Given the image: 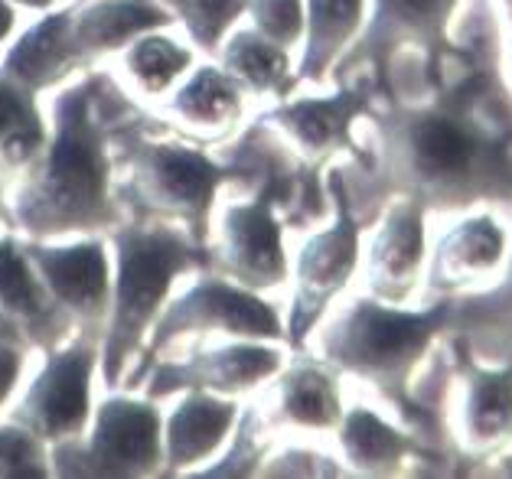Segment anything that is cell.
<instances>
[{
  "label": "cell",
  "mask_w": 512,
  "mask_h": 479,
  "mask_svg": "<svg viewBox=\"0 0 512 479\" xmlns=\"http://www.w3.org/2000/svg\"><path fill=\"white\" fill-rule=\"evenodd\" d=\"M128 111V92L105 72L56 88L46 147L0 199L4 229L23 242H59L108 235L128 219L115 196V128Z\"/></svg>",
  "instance_id": "obj_1"
},
{
  "label": "cell",
  "mask_w": 512,
  "mask_h": 479,
  "mask_svg": "<svg viewBox=\"0 0 512 479\" xmlns=\"http://www.w3.org/2000/svg\"><path fill=\"white\" fill-rule=\"evenodd\" d=\"M111 245V307L98 343V372L108 388L131 382L134 362L164 313L183 274L209 268V245L177 225L124 219L108 232Z\"/></svg>",
  "instance_id": "obj_2"
},
{
  "label": "cell",
  "mask_w": 512,
  "mask_h": 479,
  "mask_svg": "<svg viewBox=\"0 0 512 479\" xmlns=\"http://www.w3.org/2000/svg\"><path fill=\"white\" fill-rule=\"evenodd\" d=\"M226 183H232L226 163L203 150L147 137L128 118L115 128V196L128 219L177 225L209 245L212 212Z\"/></svg>",
  "instance_id": "obj_3"
},
{
  "label": "cell",
  "mask_w": 512,
  "mask_h": 479,
  "mask_svg": "<svg viewBox=\"0 0 512 479\" xmlns=\"http://www.w3.org/2000/svg\"><path fill=\"white\" fill-rule=\"evenodd\" d=\"M53 476L144 479L164 466V411L154 398L111 395L98 401L79 437L49 447Z\"/></svg>",
  "instance_id": "obj_4"
},
{
  "label": "cell",
  "mask_w": 512,
  "mask_h": 479,
  "mask_svg": "<svg viewBox=\"0 0 512 479\" xmlns=\"http://www.w3.org/2000/svg\"><path fill=\"white\" fill-rule=\"evenodd\" d=\"M444 313H402L372 300H359L333 320L323 352L333 365L376 385H402L411 365L428 346Z\"/></svg>",
  "instance_id": "obj_5"
},
{
  "label": "cell",
  "mask_w": 512,
  "mask_h": 479,
  "mask_svg": "<svg viewBox=\"0 0 512 479\" xmlns=\"http://www.w3.org/2000/svg\"><path fill=\"white\" fill-rule=\"evenodd\" d=\"M190 336H226V339H265V343H281L287 339L281 313L274 310L261 291L242 287L209 271L193 281L186 291L167 300L164 313L157 317L151 339H147V362H154L157 352L170 349L180 339Z\"/></svg>",
  "instance_id": "obj_6"
},
{
  "label": "cell",
  "mask_w": 512,
  "mask_h": 479,
  "mask_svg": "<svg viewBox=\"0 0 512 479\" xmlns=\"http://www.w3.org/2000/svg\"><path fill=\"white\" fill-rule=\"evenodd\" d=\"M98 375V336L76 333L53 352L17 398L10 421L23 424L43 444L79 437L92 421V385Z\"/></svg>",
  "instance_id": "obj_7"
},
{
  "label": "cell",
  "mask_w": 512,
  "mask_h": 479,
  "mask_svg": "<svg viewBox=\"0 0 512 479\" xmlns=\"http://www.w3.org/2000/svg\"><path fill=\"white\" fill-rule=\"evenodd\" d=\"M209 271L252 291H271L287 281L291 264L284 255L278 196L268 186L219 212L216 242H209Z\"/></svg>",
  "instance_id": "obj_8"
},
{
  "label": "cell",
  "mask_w": 512,
  "mask_h": 479,
  "mask_svg": "<svg viewBox=\"0 0 512 479\" xmlns=\"http://www.w3.org/2000/svg\"><path fill=\"white\" fill-rule=\"evenodd\" d=\"M23 242V238H20ZM33 271L79 333L102 343L111 307V245L108 235L59 238V242H23Z\"/></svg>",
  "instance_id": "obj_9"
},
{
  "label": "cell",
  "mask_w": 512,
  "mask_h": 479,
  "mask_svg": "<svg viewBox=\"0 0 512 479\" xmlns=\"http://www.w3.org/2000/svg\"><path fill=\"white\" fill-rule=\"evenodd\" d=\"M147 398H170L180 392H212L242 398L258 385L271 382L284 369V349L265 339H229L226 346L193 352L180 359H160L147 365Z\"/></svg>",
  "instance_id": "obj_10"
},
{
  "label": "cell",
  "mask_w": 512,
  "mask_h": 479,
  "mask_svg": "<svg viewBox=\"0 0 512 479\" xmlns=\"http://www.w3.org/2000/svg\"><path fill=\"white\" fill-rule=\"evenodd\" d=\"M343 203V199H340ZM359 261V229L349 219L346 203L340 206V219L330 229L310 235L294 264V310L284 323L291 346H304L307 333L320 323L330 300L346 287Z\"/></svg>",
  "instance_id": "obj_11"
},
{
  "label": "cell",
  "mask_w": 512,
  "mask_h": 479,
  "mask_svg": "<svg viewBox=\"0 0 512 479\" xmlns=\"http://www.w3.org/2000/svg\"><path fill=\"white\" fill-rule=\"evenodd\" d=\"M395 157L411 183L428 193H451L480 160V141L447 115H415L398 124Z\"/></svg>",
  "instance_id": "obj_12"
},
{
  "label": "cell",
  "mask_w": 512,
  "mask_h": 479,
  "mask_svg": "<svg viewBox=\"0 0 512 479\" xmlns=\"http://www.w3.org/2000/svg\"><path fill=\"white\" fill-rule=\"evenodd\" d=\"M0 313L17 330L23 346L40 349L43 356L79 333L33 271L23 242L10 232L0 235Z\"/></svg>",
  "instance_id": "obj_13"
},
{
  "label": "cell",
  "mask_w": 512,
  "mask_h": 479,
  "mask_svg": "<svg viewBox=\"0 0 512 479\" xmlns=\"http://www.w3.org/2000/svg\"><path fill=\"white\" fill-rule=\"evenodd\" d=\"M239 398L212 392H180V401L164 414V466L160 476H196L239 424Z\"/></svg>",
  "instance_id": "obj_14"
},
{
  "label": "cell",
  "mask_w": 512,
  "mask_h": 479,
  "mask_svg": "<svg viewBox=\"0 0 512 479\" xmlns=\"http://www.w3.org/2000/svg\"><path fill=\"white\" fill-rule=\"evenodd\" d=\"M69 20L72 4L40 14V20H33L17 36L14 46H7L4 59H0V75H7L10 82L33 95H46L66 85L76 72H89L92 66L72 40Z\"/></svg>",
  "instance_id": "obj_15"
},
{
  "label": "cell",
  "mask_w": 512,
  "mask_h": 479,
  "mask_svg": "<svg viewBox=\"0 0 512 479\" xmlns=\"http://www.w3.org/2000/svg\"><path fill=\"white\" fill-rule=\"evenodd\" d=\"M362 108L366 98L356 92L333 98H294L268 111L261 124L287 147V154L301 157L304 163H320L349 147V128Z\"/></svg>",
  "instance_id": "obj_16"
},
{
  "label": "cell",
  "mask_w": 512,
  "mask_h": 479,
  "mask_svg": "<svg viewBox=\"0 0 512 479\" xmlns=\"http://www.w3.org/2000/svg\"><path fill=\"white\" fill-rule=\"evenodd\" d=\"M177 23L164 4L157 0H76L72 4V40L89 66L98 59L118 56L137 36L167 30Z\"/></svg>",
  "instance_id": "obj_17"
},
{
  "label": "cell",
  "mask_w": 512,
  "mask_h": 479,
  "mask_svg": "<svg viewBox=\"0 0 512 479\" xmlns=\"http://www.w3.org/2000/svg\"><path fill=\"white\" fill-rule=\"evenodd\" d=\"M248 92L219 66L203 62L167 95V115L199 137H229L242 128Z\"/></svg>",
  "instance_id": "obj_18"
},
{
  "label": "cell",
  "mask_w": 512,
  "mask_h": 479,
  "mask_svg": "<svg viewBox=\"0 0 512 479\" xmlns=\"http://www.w3.org/2000/svg\"><path fill=\"white\" fill-rule=\"evenodd\" d=\"M49 137V118L40 95L0 75V199L10 193Z\"/></svg>",
  "instance_id": "obj_19"
},
{
  "label": "cell",
  "mask_w": 512,
  "mask_h": 479,
  "mask_svg": "<svg viewBox=\"0 0 512 479\" xmlns=\"http://www.w3.org/2000/svg\"><path fill=\"white\" fill-rule=\"evenodd\" d=\"M424 255L421 219L411 206H398L372 242L369 284L382 300H402L415 284Z\"/></svg>",
  "instance_id": "obj_20"
},
{
  "label": "cell",
  "mask_w": 512,
  "mask_h": 479,
  "mask_svg": "<svg viewBox=\"0 0 512 479\" xmlns=\"http://www.w3.org/2000/svg\"><path fill=\"white\" fill-rule=\"evenodd\" d=\"M212 59H216L248 95H287V88L294 85L291 49L265 40V36L255 33L252 27H245V30L232 27Z\"/></svg>",
  "instance_id": "obj_21"
},
{
  "label": "cell",
  "mask_w": 512,
  "mask_h": 479,
  "mask_svg": "<svg viewBox=\"0 0 512 479\" xmlns=\"http://www.w3.org/2000/svg\"><path fill=\"white\" fill-rule=\"evenodd\" d=\"M196 66L193 46L173 40L164 30L137 36L118 53V72L124 85L141 98H164L177 88Z\"/></svg>",
  "instance_id": "obj_22"
},
{
  "label": "cell",
  "mask_w": 512,
  "mask_h": 479,
  "mask_svg": "<svg viewBox=\"0 0 512 479\" xmlns=\"http://www.w3.org/2000/svg\"><path fill=\"white\" fill-rule=\"evenodd\" d=\"M366 0H304V53L294 82H320L356 36Z\"/></svg>",
  "instance_id": "obj_23"
},
{
  "label": "cell",
  "mask_w": 512,
  "mask_h": 479,
  "mask_svg": "<svg viewBox=\"0 0 512 479\" xmlns=\"http://www.w3.org/2000/svg\"><path fill=\"white\" fill-rule=\"evenodd\" d=\"M274 378H278V421L310 427V431H330L340 424V395H336L333 378L323 369L301 362L281 369Z\"/></svg>",
  "instance_id": "obj_24"
},
{
  "label": "cell",
  "mask_w": 512,
  "mask_h": 479,
  "mask_svg": "<svg viewBox=\"0 0 512 479\" xmlns=\"http://www.w3.org/2000/svg\"><path fill=\"white\" fill-rule=\"evenodd\" d=\"M454 0H372L366 53L382 56L408 40H431L444 27Z\"/></svg>",
  "instance_id": "obj_25"
},
{
  "label": "cell",
  "mask_w": 512,
  "mask_h": 479,
  "mask_svg": "<svg viewBox=\"0 0 512 479\" xmlns=\"http://www.w3.org/2000/svg\"><path fill=\"white\" fill-rule=\"evenodd\" d=\"M340 444L346 460L362 473H389L402 460L405 440L382 418L366 408H356L340 418Z\"/></svg>",
  "instance_id": "obj_26"
},
{
  "label": "cell",
  "mask_w": 512,
  "mask_h": 479,
  "mask_svg": "<svg viewBox=\"0 0 512 479\" xmlns=\"http://www.w3.org/2000/svg\"><path fill=\"white\" fill-rule=\"evenodd\" d=\"M157 4H164L177 17L193 46L206 56H216L226 33L239 27L245 17V0H157Z\"/></svg>",
  "instance_id": "obj_27"
},
{
  "label": "cell",
  "mask_w": 512,
  "mask_h": 479,
  "mask_svg": "<svg viewBox=\"0 0 512 479\" xmlns=\"http://www.w3.org/2000/svg\"><path fill=\"white\" fill-rule=\"evenodd\" d=\"M499 255H503V235L496 232V225L473 222L454 232L451 238H444L437 271L444 277H454V284H460L467 274H480L486 268H493Z\"/></svg>",
  "instance_id": "obj_28"
},
{
  "label": "cell",
  "mask_w": 512,
  "mask_h": 479,
  "mask_svg": "<svg viewBox=\"0 0 512 479\" xmlns=\"http://www.w3.org/2000/svg\"><path fill=\"white\" fill-rule=\"evenodd\" d=\"M53 476L49 444L17 421H0V479H46Z\"/></svg>",
  "instance_id": "obj_29"
},
{
  "label": "cell",
  "mask_w": 512,
  "mask_h": 479,
  "mask_svg": "<svg viewBox=\"0 0 512 479\" xmlns=\"http://www.w3.org/2000/svg\"><path fill=\"white\" fill-rule=\"evenodd\" d=\"M245 17L255 33L284 49L304 40V0H245Z\"/></svg>",
  "instance_id": "obj_30"
},
{
  "label": "cell",
  "mask_w": 512,
  "mask_h": 479,
  "mask_svg": "<svg viewBox=\"0 0 512 479\" xmlns=\"http://www.w3.org/2000/svg\"><path fill=\"white\" fill-rule=\"evenodd\" d=\"M255 431H258L255 414L242 411L239 424H235V431L229 437L232 447L212 466H203L196 476H255L261 470V463H265V447L258 444Z\"/></svg>",
  "instance_id": "obj_31"
},
{
  "label": "cell",
  "mask_w": 512,
  "mask_h": 479,
  "mask_svg": "<svg viewBox=\"0 0 512 479\" xmlns=\"http://www.w3.org/2000/svg\"><path fill=\"white\" fill-rule=\"evenodd\" d=\"M473 431L496 440L512 431V378H486L473 395Z\"/></svg>",
  "instance_id": "obj_32"
},
{
  "label": "cell",
  "mask_w": 512,
  "mask_h": 479,
  "mask_svg": "<svg viewBox=\"0 0 512 479\" xmlns=\"http://www.w3.org/2000/svg\"><path fill=\"white\" fill-rule=\"evenodd\" d=\"M23 372H27V346L20 339L0 336V411L10 405Z\"/></svg>",
  "instance_id": "obj_33"
},
{
  "label": "cell",
  "mask_w": 512,
  "mask_h": 479,
  "mask_svg": "<svg viewBox=\"0 0 512 479\" xmlns=\"http://www.w3.org/2000/svg\"><path fill=\"white\" fill-rule=\"evenodd\" d=\"M17 14L20 10L10 4V0H0V46H4L17 30Z\"/></svg>",
  "instance_id": "obj_34"
},
{
  "label": "cell",
  "mask_w": 512,
  "mask_h": 479,
  "mask_svg": "<svg viewBox=\"0 0 512 479\" xmlns=\"http://www.w3.org/2000/svg\"><path fill=\"white\" fill-rule=\"evenodd\" d=\"M17 10H30V14H46V10H53L59 0H10Z\"/></svg>",
  "instance_id": "obj_35"
},
{
  "label": "cell",
  "mask_w": 512,
  "mask_h": 479,
  "mask_svg": "<svg viewBox=\"0 0 512 479\" xmlns=\"http://www.w3.org/2000/svg\"><path fill=\"white\" fill-rule=\"evenodd\" d=\"M0 336H10V339H20V336H17V330H14V326H10V320L4 317V313H0Z\"/></svg>",
  "instance_id": "obj_36"
}]
</instances>
